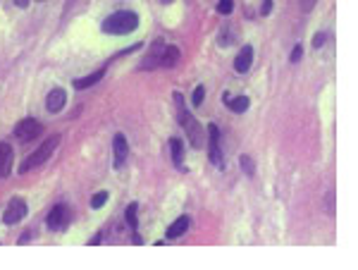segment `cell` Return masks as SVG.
Segmentation results:
<instances>
[{"label": "cell", "instance_id": "obj_24", "mask_svg": "<svg viewBox=\"0 0 358 270\" xmlns=\"http://www.w3.org/2000/svg\"><path fill=\"white\" fill-rule=\"evenodd\" d=\"M325 41H327V36H325L323 31H320V34H315V36H313V48H323V43H325Z\"/></svg>", "mask_w": 358, "mask_h": 270}, {"label": "cell", "instance_id": "obj_3", "mask_svg": "<svg viewBox=\"0 0 358 270\" xmlns=\"http://www.w3.org/2000/svg\"><path fill=\"white\" fill-rule=\"evenodd\" d=\"M41 132H43V127H41V122L34 120V117H24L22 122L15 125V136H17L19 141H34Z\"/></svg>", "mask_w": 358, "mask_h": 270}, {"label": "cell", "instance_id": "obj_21", "mask_svg": "<svg viewBox=\"0 0 358 270\" xmlns=\"http://www.w3.org/2000/svg\"><path fill=\"white\" fill-rule=\"evenodd\" d=\"M105 201H108V191H98V194L91 198V208H101Z\"/></svg>", "mask_w": 358, "mask_h": 270}, {"label": "cell", "instance_id": "obj_9", "mask_svg": "<svg viewBox=\"0 0 358 270\" xmlns=\"http://www.w3.org/2000/svg\"><path fill=\"white\" fill-rule=\"evenodd\" d=\"M179 125H182V127L187 129V134H189V141H191L193 148H201V146H203V136H205V134H203V129H201V125H198V122L193 120L191 115H187V117H184V120H182Z\"/></svg>", "mask_w": 358, "mask_h": 270}, {"label": "cell", "instance_id": "obj_15", "mask_svg": "<svg viewBox=\"0 0 358 270\" xmlns=\"http://www.w3.org/2000/svg\"><path fill=\"white\" fill-rule=\"evenodd\" d=\"M179 48H174V46H165V53H163V62H160V67H177L179 65Z\"/></svg>", "mask_w": 358, "mask_h": 270}, {"label": "cell", "instance_id": "obj_30", "mask_svg": "<svg viewBox=\"0 0 358 270\" xmlns=\"http://www.w3.org/2000/svg\"><path fill=\"white\" fill-rule=\"evenodd\" d=\"M38 2H46V0H38Z\"/></svg>", "mask_w": 358, "mask_h": 270}, {"label": "cell", "instance_id": "obj_2", "mask_svg": "<svg viewBox=\"0 0 358 270\" xmlns=\"http://www.w3.org/2000/svg\"><path fill=\"white\" fill-rule=\"evenodd\" d=\"M138 27V15L129 10H119L110 17L103 19V31L105 34H129Z\"/></svg>", "mask_w": 358, "mask_h": 270}, {"label": "cell", "instance_id": "obj_26", "mask_svg": "<svg viewBox=\"0 0 358 270\" xmlns=\"http://www.w3.org/2000/svg\"><path fill=\"white\" fill-rule=\"evenodd\" d=\"M273 12V0H263L260 5V15H270Z\"/></svg>", "mask_w": 358, "mask_h": 270}, {"label": "cell", "instance_id": "obj_16", "mask_svg": "<svg viewBox=\"0 0 358 270\" xmlns=\"http://www.w3.org/2000/svg\"><path fill=\"white\" fill-rule=\"evenodd\" d=\"M170 156H172V162H174L177 167H182V161H184V146H182L179 139H172V141H170Z\"/></svg>", "mask_w": 358, "mask_h": 270}, {"label": "cell", "instance_id": "obj_14", "mask_svg": "<svg viewBox=\"0 0 358 270\" xmlns=\"http://www.w3.org/2000/svg\"><path fill=\"white\" fill-rule=\"evenodd\" d=\"M103 77H105V67H103V70H98V72H93V74H86V77H82V79H74V89H77V91L88 89V86L98 84Z\"/></svg>", "mask_w": 358, "mask_h": 270}, {"label": "cell", "instance_id": "obj_22", "mask_svg": "<svg viewBox=\"0 0 358 270\" xmlns=\"http://www.w3.org/2000/svg\"><path fill=\"white\" fill-rule=\"evenodd\" d=\"M203 98H205V89H203V86H196V89H193V96H191V103L193 106H201Z\"/></svg>", "mask_w": 358, "mask_h": 270}, {"label": "cell", "instance_id": "obj_4", "mask_svg": "<svg viewBox=\"0 0 358 270\" xmlns=\"http://www.w3.org/2000/svg\"><path fill=\"white\" fill-rule=\"evenodd\" d=\"M69 220H72V213H69V208L65 206V203H57L55 208L48 213V220H46V225L53 230V232H62L67 225H69Z\"/></svg>", "mask_w": 358, "mask_h": 270}, {"label": "cell", "instance_id": "obj_10", "mask_svg": "<svg viewBox=\"0 0 358 270\" xmlns=\"http://www.w3.org/2000/svg\"><path fill=\"white\" fill-rule=\"evenodd\" d=\"M251 65H253V48H251V46H244V48L239 51V55L234 57V70H237L239 74H244V72L251 70Z\"/></svg>", "mask_w": 358, "mask_h": 270}, {"label": "cell", "instance_id": "obj_23", "mask_svg": "<svg viewBox=\"0 0 358 270\" xmlns=\"http://www.w3.org/2000/svg\"><path fill=\"white\" fill-rule=\"evenodd\" d=\"M232 10H234V0H220L218 2V12L220 15H229Z\"/></svg>", "mask_w": 358, "mask_h": 270}, {"label": "cell", "instance_id": "obj_29", "mask_svg": "<svg viewBox=\"0 0 358 270\" xmlns=\"http://www.w3.org/2000/svg\"><path fill=\"white\" fill-rule=\"evenodd\" d=\"M160 2H165V5H170V2H172V0H160Z\"/></svg>", "mask_w": 358, "mask_h": 270}, {"label": "cell", "instance_id": "obj_17", "mask_svg": "<svg viewBox=\"0 0 358 270\" xmlns=\"http://www.w3.org/2000/svg\"><path fill=\"white\" fill-rule=\"evenodd\" d=\"M227 106L234 110V112H244V110H248L251 101H248V96H237V98H232V101H229Z\"/></svg>", "mask_w": 358, "mask_h": 270}, {"label": "cell", "instance_id": "obj_7", "mask_svg": "<svg viewBox=\"0 0 358 270\" xmlns=\"http://www.w3.org/2000/svg\"><path fill=\"white\" fill-rule=\"evenodd\" d=\"M129 158V144L124 134H115L112 139V165L115 167H124V162Z\"/></svg>", "mask_w": 358, "mask_h": 270}, {"label": "cell", "instance_id": "obj_8", "mask_svg": "<svg viewBox=\"0 0 358 270\" xmlns=\"http://www.w3.org/2000/svg\"><path fill=\"white\" fill-rule=\"evenodd\" d=\"M163 53H165V41H163V38H158V41L151 46L148 55L143 57V62H141L138 67H141V70H155V67H160V62H163Z\"/></svg>", "mask_w": 358, "mask_h": 270}, {"label": "cell", "instance_id": "obj_11", "mask_svg": "<svg viewBox=\"0 0 358 270\" xmlns=\"http://www.w3.org/2000/svg\"><path fill=\"white\" fill-rule=\"evenodd\" d=\"M10 167H12V146L0 141V180L10 175Z\"/></svg>", "mask_w": 358, "mask_h": 270}, {"label": "cell", "instance_id": "obj_12", "mask_svg": "<svg viewBox=\"0 0 358 270\" xmlns=\"http://www.w3.org/2000/svg\"><path fill=\"white\" fill-rule=\"evenodd\" d=\"M65 101H67L65 91L62 89H53L48 93V98H46V108H48V112H60V110L65 108Z\"/></svg>", "mask_w": 358, "mask_h": 270}, {"label": "cell", "instance_id": "obj_28", "mask_svg": "<svg viewBox=\"0 0 358 270\" xmlns=\"http://www.w3.org/2000/svg\"><path fill=\"white\" fill-rule=\"evenodd\" d=\"M12 2H15L17 7H22V10H24V7H29V0H12Z\"/></svg>", "mask_w": 358, "mask_h": 270}, {"label": "cell", "instance_id": "obj_27", "mask_svg": "<svg viewBox=\"0 0 358 270\" xmlns=\"http://www.w3.org/2000/svg\"><path fill=\"white\" fill-rule=\"evenodd\" d=\"M301 55H303V48H301V46H296V48L291 51V62H299V60H301Z\"/></svg>", "mask_w": 358, "mask_h": 270}, {"label": "cell", "instance_id": "obj_19", "mask_svg": "<svg viewBox=\"0 0 358 270\" xmlns=\"http://www.w3.org/2000/svg\"><path fill=\"white\" fill-rule=\"evenodd\" d=\"M136 211H138V206L136 203H129L127 206V211H124V217H127V225L136 232V225H138V217H136Z\"/></svg>", "mask_w": 358, "mask_h": 270}, {"label": "cell", "instance_id": "obj_20", "mask_svg": "<svg viewBox=\"0 0 358 270\" xmlns=\"http://www.w3.org/2000/svg\"><path fill=\"white\" fill-rule=\"evenodd\" d=\"M239 162H241V170L246 172L248 177H253V175H256V162H253V158H251L248 153H244V156L239 158Z\"/></svg>", "mask_w": 358, "mask_h": 270}, {"label": "cell", "instance_id": "obj_5", "mask_svg": "<svg viewBox=\"0 0 358 270\" xmlns=\"http://www.w3.org/2000/svg\"><path fill=\"white\" fill-rule=\"evenodd\" d=\"M208 141H210V146H208V158H210V162H213L215 167H224L222 151H220V129H218V125H210V127H208Z\"/></svg>", "mask_w": 358, "mask_h": 270}, {"label": "cell", "instance_id": "obj_18", "mask_svg": "<svg viewBox=\"0 0 358 270\" xmlns=\"http://www.w3.org/2000/svg\"><path fill=\"white\" fill-rule=\"evenodd\" d=\"M172 98H174V106H177V120L182 122V120L189 115V112H187V106H184V96H182L179 91H174V93H172Z\"/></svg>", "mask_w": 358, "mask_h": 270}, {"label": "cell", "instance_id": "obj_13", "mask_svg": "<svg viewBox=\"0 0 358 270\" xmlns=\"http://www.w3.org/2000/svg\"><path fill=\"white\" fill-rule=\"evenodd\" d=\"M187 230H189V216L177 217V220L167 227V239H177V237H182Z\"/></svg>", "mask_w": 358, "mask_h": 270}, {"label": "cell", "instance_id": "obj_1", "mask_svg": "<svg viewBox=\"0 0 358 270\" xmlns=\"http://www.w3.org/2000/svg\"><path fill=\"white\" fill-rule=\"evenodd\" d=\"M57 146H60V134H51L31 156H29L27 161L19 165V175H27V172H31V170H36L38 165H43V162L48 161L51 156H53V151H55Z\"/></svg>", "mask_w": 358, "mask_h": 270}, {"label": "cell", "instance_id": "obj_25", "mask_svg": "<svg viewBox=\"0 0 358 270\" xmlns=\"http://www.w3.org/2000/svg\"><path fill=\"white\" fill-rule=\"evenodd\" d=\"M315 2H318V0H299V5H301V10H306V12H310V10L315 7Z\"/></svg>", "mask_w": 358, "mask_h": 270}, {"label": "cell", "instance_id": "obj_6", "mask_svg": "<svg viewBox=\"0 0 358 270\" xmlns=\"http://www.w3.org/2000/svg\"><path fill=\"white\" fill-rule=\"evenodd\" d=\"M24 216H27V201L24 198H12L7 203L5 213H2V222L5 225H15V222H19Z\"/></svg>", "mask_w": 358, "mask_h": 270}]
</instances>
